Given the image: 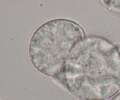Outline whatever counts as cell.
I'll return each mask as SVG.
<instances>
[{
    "label": "cell",
    "instance_id": "cell-1",
    "mask_svg": "<svg viewBox=\"0 0 120 100\" xmlns=\"http://www.w3.org/2000/svg\"><path fill=\"white\" fill-rule=\"evenodd\" d=\"M64 81L69 90L84 100L109 98L120 90V53L99 36L76 44L64 65Z\"/></svg>",
    "mask_w": 120,
    "mask_h": 100
},
{
    "label": "cell",
    "instance_id": "cell-2",
    "mask_svg": "<svg viewBox=\"0 0 120 100\" xmlns=\"http://www.w3.org/2000/svg\"><path fill=\"white\" fill-rule=\"evenodd\" d=\"M85 38L84 30L76 22L64 19L48 21L35 31L30 40V61L45 75L62 76L71 51Z\"/></svg>",
    "mask_w": 120,
    "mask_h": 100
},
{
    "label": "cell",
    "instance_id": "cell-3",
    "mask_svg": "<svg viewBox=\"0 0 120 100\" xmlns=\"http://www.w3.org/2000/svg\"><path fill=\"white\" fill-rule=\"evenodd\" d=\"M105 9L112 14L120 15V0L119 1H100Z\"/></svg>",
    "mask_w": 120,
    "mask_h": 100
},
{
    "label": "cell",
    "instance_id": "cell-4",
    "mask_svg": "<svg viewBox=\"0 0 120 100\" xmlns=\"http://www.w3.org/2000/svg\"><path fill=\"white\" fill-rule=\"evenodd\" d=\"M114 100H120V94H119V95H117V96L115 98Z\"/></svg>",
    "mask_w": 120,
    "mask_h": 100
}]
</instances>
